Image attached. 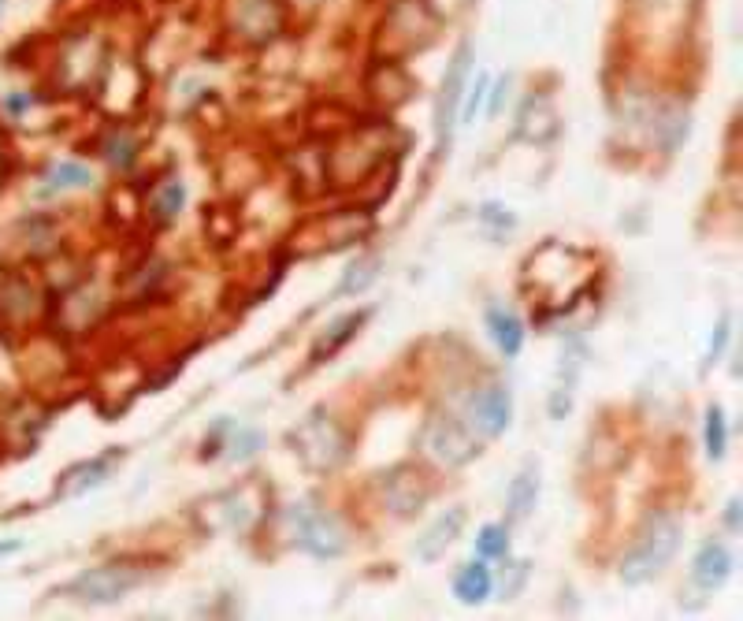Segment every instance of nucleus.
Returning a JSON list of instances; mask_svg holds the SVG:
<instances>
[{
	"label": "nucleus",
	"mask_w": 743,
	"mask_h": 621,
	"mask_svg": "<svg viewBox=\"0 0 743 621\" xmlns=\"http://www.w3.org/2000/svg\"><path fill=\"white\" fill-rule=\"evenodd\" d=\"M680 536H684V525H680L677 514L654 510V514L643 517L636 540H632V547H628L625 558H621V569H617L621 581L632 584V588L654 581V577L673 562V555H677V547H680Z\"/></svg>",
	"instance_id": "nucleus-1"
},
{
	"label": "nucleus",
	"mask_w": 743,
	"mask_h": 621,
	"mask_svg": "<svg viewBox=\"0 0 743 621\" xmlns=\"http://www.w3.org/2000/svg\"><path fill=\"white\" fill-rule=\"evenodd\" d=\"M149 581V569L134 566V562H105V566L82 569L79 577H71L60 584L53 595H67L75 603H119L123 595H131L134 588H142Z\"/></svg>",
	"instance_id": "nucleus-2"
},
{
	"label": "nucleus",
	"mask_w": 743,
	"mask_h": 621,
	"mask_svg": "<svg viewBox=\"0 0 743 621\" xmlns=\"http://www.w3.org/2000/svg\"><path fill=\"white\" fill-rule=\"evenodd\" d=\"M290 443L305 458V465H313V469H339L346 462V454H350L346 428L335 417H327V413H313L305 424H298L290 432Z\"/></svg>",
	"instance_id": "nucleus-3"
},
{
	"label": "nucleus",
	"mask_w": 743,
	"mask_h": 621,
	"mask_svg": "<svg viewBox=\"0 0 743 621\" xmlns=\"http://www.w3.org/2000/svg\"><path fill=\"white\" fill-rule=\"evenodd\" d=\"M420 443H424V454L446 469H457L480 454V439L457 413H431Z\"/></svg>",
	"instance_id": "nucleus-4"
},
{
	"label": "nucleus",
	"mask_w": 743,
	"mask_h": 621,
	"mask_svg": "<svg viewBox=\"0 0 743 621\" xmlns=\"http://www.w3.org/2000/svg\"><path fill=\"white\" fill-rule=\"evenodd\" d=\"M513 421V395L506 384H480L465 402V424L476 439H498Z\"/></svg>",
	"instance_id": "nucleus-5"
},
{
	"label": "nucleus",
	"mask_w": 743,
	"mask_h": 621,
	"mask_svg": "<svg viewBox=\"0 0 743 621\" xmlns=\"http://www.w3.org/2000/svg\"><path fill=\"white\" fill-rule=\"evenodd\" d=\"M298 543L313 558H339L346 551V525L331 510H298Z\"/></svg>",
	"instance_id": "nucleus-6"
},
{
	"label": "nucleus",
	"mask_w": 743,
	"mask_h": 621,
	"mask_svg": "<svg viewBox=\"0 0 743 621\" xmlns=\"http://www.w3.org/2000/svg\"><path fill=\"white\" fill-rule=\"evenodd\" d=\"M379 491H383V506H387V510H394L398 517H409L428 503L431 484L413 469V465H394L391 473L379 476Z\"/></svg>",
	"instance_id": "nucleus-7"
},
{
	"label": "nucleus",
	"mask_w": 743,
	"mask_h": 621,
	"mask_svg": "<svg viewBox=\"0 0 743 621\" xmlns=\"http://www.w3.org/2000/svg\"><path fill=\"white\" fill-rule=\"evenodd\" d=\"M231 23L242 38L268 41L283 27V8L275 0H231Z\"/></svg>",
	"instance_id": "nucleus-8"
},
{
	"label": "nucleus",
	"mask_w": 743,
	"mask_h": 621,
	"mask_svg": "<svg viewBox=\"0 0 743 621\" xmlns=\"http://www.w3.org/2000/svg\"><path fill=\"white\" fill-rule=\"evenodd\" d=\"M732 569H736V558H732L729 543H725V540H706L703 547H699L695 562H691V581L699 584L703 592H717V588H725V584H729Z\"/></svg>",
	"instance_id": "nucleus-9"
},
{
	"label": "nucleus",
	"mask_w": 743,
	"mask_h": 621,
	"mask_svg": "<svg viewBox=\"0 0 743 621\" xmlns=\"http://www.w3.org/2000/svg\"><path fill=\"white\" fill-rule=\"evenodd\" d=\"M119 462H123V450H108V454H101V458H90V462H82V465H71V469L60 476V484H56V495H64V499H75V495H82V491H90V488H97V484H105Z\"/></svg>",
	"instance_id": "nucleus-10"
},
{
	"label": "nucleus",
	"mask_w": 743,
	"mask_h": 621,
	"mask_svg": "<svg viewBox=\"0 0 743 621\" xmlns=\"http://www.w3.org/2000/svg\"><path fill=\"white\" fill-rule=\"evenodd\" d=\"M461 529H465V510L454 506V510H446V514L435 517L428 529H424V536H417V547H413V551H417L420 562H439V558L446 555V547L461 536Z\"/></svg>",
	"instance_id": "nucleus-11"
},
{
	"label": "nucleus",
	"mask_w": 743,
	"mask_h": 621,
	"mask_svg": "<svg viewBox=\"0 0 743 621\" xmlns=\"http://www.w3.org/2000/svg\"><path fill=\"white\" fill-rule=\"evenodd\" d=\"M465 75H469V49H461L446 75L443 97H439V138H450L454 131V119L461 112V97H465Z\"/></svg>",
	"instance_id": "nucleus-12"
},
{
	"label": "nucleus",
	"mask_w": 743,
	"mask_h": 621,
	"mask_svg": "<svg viewBox=\"0 0 743 621\" xmlns=\"http://www.w3.org/2000/svg\"><path fill=\"white\" fill-rule=\"evenodd\" d=\"M491 592H495V573H491V566H487L483 558H472V562H465V566L457 569L454 595L465 603V607H476V603H483Z\"/></svg>",
	"instance_id": "nucleus-13"
},
{
	"label": "nucleus",
	"mask_w": 743,
	"mask_h": 621,
	"mask_svg": "<svg viewBox=\"0 0 743 621\" xmlns=\"http://www.w3.org/2000/svg\"><path fill=\"white\" fill-rule=\"evenodd\" d=\"M535 499H539V469H535V465H524L521 473L513 476V484H509V491H506L509 521H524V517L535 510Z\"/></svg>",
	"instance_id": "nucleus-14"
},
{
	"label": "nucleus",
	"mask_w": 743,
	"mask_h": 621,
	"mask_svg": "<svg viewBox=\"0 0 743 621\" xmlns=\"http://www.w3.org/2000/svg\"><path fill=\"white\" fill-rule=\"evenodd\" d=\"M487 331H491L495 346L506 357H517L524 350V324L517 313H509V309H491V313H487Z\"/></svg>",
	"instance_id": "nucleus-15"
},
{
	"label": "nucleus",
	"mask_w": 743,
	"mask_h": 621,
	"mask_svg": "<svg viewBox=\"0 0 743 621\" xmlns=\"http://www.w3.org/2000/svg\"><path fill=\"white\" fill-rule=\"evenodd\" d=\"M368 320V313H350V317H342V320H335L331 328L316 339V346H313V361H324V357H331V354H339L342 346L350 343L353 335L361 331V324Z\"/></svg>",
	"instance_id": "nucleus-16"
},
{
	"label": "nucleus",
	"mask_w": 743,
	"mask_h": 621,
	"mask_svg": "<svg viewBox=\"0 0 743 621\" xmlns=\"http://www.w3.org/2000/svg\"><path fill=\"white\" fill-rule=\"evenodd\" d=\"M703 447L710 462H721L725 450H729V421H725V410L721 406H706V421H703Z\"/></svg>",
	"instance_id": "nucleus-17"
},
{
	"label": "nucleus",
	"mask_w": 743,
	"mask_h": 621,
	"mask_svg": "<svg viewBox=\"0 0 743 621\" xmlns=\"http://www.w3.org/2000/svg\"><path fill=\"white\" fill-rule=\"evenodd\" d=\"M86 186H93V172L86 168V164H79V160H64V164H56L53 172H49V179H45V190L49 194H64V190H86Z\"/></svg>",
	"instance_id": "nucleus-18"
},
{
	"label": "nucleus",
	"mask_w": 743,
	"mask_h": 621,
	"mask_svg": "<svg viewBox=\"0 0 743 621\" xmlns=\"http://www.w3.org/2000/svg\"><path fill=\"white\" fill-rule=\"evenodd\" d=\"M476 558H483V562H506L509 558L506 525H483L480 536H476Z\"/></svg>",
	"instance_id": "nucleus-19"
},
{
	"label": "nucleus",
	"mask_w": 743,
	"mask_h": 621,
	"mask_svg": "<svg viewBox=\"0 0 743 621\" xmlns=\"http://www.w3.org/2000/svg\"><path fill=\"white\" fill-rule=\"evenodd\" d=\"M183 201H186L183 183H179V179H171V183H164L157 194H153V205H149V212L157 216L160 224H171V220L183 212Z\"/></svg>",
	"instance_id": "nucleus-20"
},
{
	"label": "nucleus",
	"mask_w": 743,
	"mask_h": 621,
	"mask_svg": "<svg viewBox=\"0 0 743 621\" xmlns=\"http://www.w3.org/2000/svg\"><path fill=\"white\" fill-rule=\"evenodd\" d=\"M105 157L116 164V168H131L134 157H138V149H134V142L127 138V134H112L105 142Z\"/></svg>",
	"instance_id": "nucleus-21"
},
{
	"label": "nucleus",
	"mask_w": 743,
	"mask_h": 621,
	"mask_svg": "<svg viewBox=\"0 0 743 621\" xmlns=\"http://www.w3.org/2000/svg\"><path fill=\"white\" fill-rule=\"evenodd\" d=\"M524 581H528V562H509V566L502 569V581H498V588H502V599L521 595Z\"/></svg>",
	"instance_id": "nucleus-22"
},
{
	"label": "nucleus",
	"mask_w": 743,
	"mask_h": 621,
	"mask_svg": "<svg viewBox=\"0 0 743 621\" xmlns=\"http://www.w3.org/2000/svg\"><path fill=\"white\" fill-rule=\"evenodd\" d=\"M376 272H379V268H376V261H361V265H353L350 272H346V279H342V287H339V291H342V294H350V291H365L368 283L376 279Z\"/></svg>",
	"instance_id": "nucleus-23"
},
{
	"label": "nucleus",
	"mask_w": 743,
	"mask_h": 621,
	"mask_svg": "<svg viewBox=\"0 0 743 621\" xmlns=\"http://www.w3.org/2000/svg\"><path fill=\"white\" fill-rule=\"evenodd\" d=\"M483 93H487V75H480V79L469 86V93L461 97V112H457V116H461V123H469V119L476 116V108H480Z\"/></svg>",
	"instance_id": "nucleus-24"
},
{
	"label": "nucleus",
	"mask_w": 743,
	"mask_h": 621,
	"mask_svg": "<svg viewBox=\"0 0 743 621\" xmlns=\"http://www.w3.org/2000/svg\"><path fill=\"white\" fill-rule=\"evenodd\" d=\"M729 339H732V320H729V313H725V317L717 320L714 339H710V361H721V354H725Z\"/></svg>",
	"instance_id": "nucleus-25"
},
{
	"label": "nucleus",
	"mask_w": 743,
	"mask_h": 621,
	"mask_svg": "<svg viewBox=\"0 0 743 621\" xmlns=\"http://www.w3.org/2000/svg\"><path fill=\"white\" fill-rule=\"evenodd\" d=\"M257 443H261L257 432H242V436H235L231 439V458H249V454H257Z\"/></svg>",
	"instance_id": "nucleus-26"
},
{
	"label": "nucleus",
	"mask_w": 743,
	"mask_h": 621,
	"mask_svg": "<svg viewBox=\"0 0 743 621\" xmlns=\"http://www.w3.org/2000/svg\"><path fill=\"white\" fill-rule=\"evenodd\" d=\"M4 108H8L12 116H19V112H27L30 108V97L27 93H8V97H4Z\"/></svg>",
	"instance_id": "nucleus-27"
},
{
	"label": "nucleus",
	"mask_w": 743,
	"mask_h": 621,
	"mask_svg": "<svg viewBox=\"0 0 743 621\" xmlns=\"http://www.w3.org/2000/svg\"><path fill=\"white\" fill-rule=\"evenodd\" d=\"M565 410H569V395H565V387H561L558 395H554V402H550V413H554V421H561V417H565Z\"/></svg>",
	"instance_id": "nucleus-28"
},
{
	"label": "nucleus",
	"mask_w": 743,
	"mask_h": 621,
	"mask_svg": "<svg viewBox=\"0 0 743 621\" xmlns=\"http://www.w3.org/2000/svg\"><path fill=\"white\" fill-rule=\"evenodd\" d=\"M725 521H729L732 532L740 529V499H732V503H729V514H725Z\"/></svg>",
	"instance_id": "nucleus-29"
},
{
	"label": "nucleus",
	"mask_w": 743,
	"mask_h": 621,
	"mask_svg": "<svg viewBox=\"0 0 743 621\" xmlns=\"http://www.w3.org/2000/svg\"><path fill=\"white\" fill-rule=\"evenodd\" d=\"M27 547V540H8V543H0V558L4 555H15V551H23Z\"/></svg>",
	"instance_id": "nucleus-30"
}]
</instances>
